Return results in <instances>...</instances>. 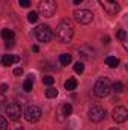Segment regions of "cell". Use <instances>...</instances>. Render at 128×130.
Returning <instances> with one entry per match:
<instances>
[{"label":"cell","mask_w":128,"mask_h":130,"mask_svg":"<svg viewBox=\"0 0 128 130\" xmlns=\"http://www.w3.org/2000/svg\"><path fill=\"white\" fill-rule=\"evenodd\" d=\"M54 35H56V39H57L59 42L68 44V42H71V39H72V36H74V26L71 24L69 20H62V21L57 24Z\"/></svg>","instance_id":"obj_1"},{"label":"cell","mask_w":128,"mask_h":130,"mask_svg":"<svg viewBox=\"0 0 128 130\" xmlns=\"http://www.w3.org/2000/svg\"><path fill=\"white\" fill-rule=\"evenodd\" d=\"M110 91H112V82L107 77H101L96 80L95 86H94V92L96 97H107L110 94Z\"/></svg>","instance_id":"obj_2"},{"label":"cell","mask_w":128,"mask_h":130,"mask_svg":"<svg viewBox=\"0 0 128 130\" xmlns=\"http://www.w3.org/2000/svg\"><path fill=\"white\" fill-rule=\"evenodd\" d=\"M56 9H57L56 0H41L38 5V14H41L42 17H53L56 14Z\"/></svg>","instance_id":"obj_3"},{"label":"cell","mask_w":128,"mask_h":130,"mask_svg":"<svg viewBox=\"0 0 128 130\" xmlns=\"http://www.w3.org/2000/svg\"><path fill=\"white\" fill-rule=\"evenodd\" d=\"M35 36L39 42H50L53 38V32L48 24H38L35 29Z\"/></svg>","instance_id":"obj_4"},{"label":"cell","mask_w":128,"mask_h":130,"mask_svg":"<svg viewBox=\"0 0 128 130\" xmlns=\"http://www.w3.org/2000/svg\"><path fill=\"white\" fill-rule=\"evenodd\" d=\"M74 18L80 24H89L94 20V14L89 9H75L74 11Z\"/></svg>","instance_id":"obj_5"},{"label":"cell","mask_w":128,"mask_h":130,"mask_svg":"<svg viewBox=\"0 0 128 130\" xmlns=\"http://www.w3.org/2000/svg\"><path fill=\"white\" fill-rule=\"evenodd\" d=\"M41 117H42V109L39 107V106H27V109H26V112H24V118L29 121V123H36V121H39L41 120Z\"/></svg>","instance_id":"obj_6"},{"label":"cell","mask_w":128,"mask_h":130,"mask_svg":"<svg viewBox=\"0 0 128 130\" xmlns=\"http://www.w3.org/2000/svg\"><path fill=\"white\" fill-rule=\"evenodd\" d=\"M6 115H8V118L12 120V121H20V118H21V115H23L20 104H17V103L8 104V106H6Z\"/></svg>","instance_id":"obj_7"},{"label":"cell","mask_w":128,"mask_h":130,"mask_svg":"<svg viewBox=\"0 0 128 130\" xmlns=\"http://www.w3.org/2000/svg\"><path fill=\"white\" fill-rule=\"evenodd\" d=\"M112 118H113V121H116L118 124L125 123V121L128 120V110H127V107H124V106H116V107L113 109Z\"/></svg>","instance_id":"obj_8"},{"label":"cell","mask_w":128,"mask_h":130,"mask_svg":"<svg viewBox=\"0 0 128 130\" xmlns=\"http://www.w3.org/2000/svg\"><path fill=\"white\" fill-rule=\"evenodd\" d=\"M99 5L102 6V9L110 14V15H116L119 12V3L116 0H98Z\"/></svg>","instance_id":"obj_9"},{"label":"cell","mask_w":128,"mask_h":130,"mask_svg":"<svg viewBox=\"0 0 128 130\" xmlns=\"http://www.w3.org/2000/svg\"><path fill=\"white\" fill-rule=\"evenodd\" d=\"M104 118H105V110L101 106H94L89 110V120L92 123H101Z\"/></svg>","instance_id":"obj_10"},{"label":"cell","mask_w":128,"mask_h":130,"mask_svg":"<svg viewBox=\"0 0 128 130\" xmlns=\"http://www.w3.org/2000/svg\"><path fill=\"white\" fill-rule=\"evenodd\" d=\"M17 62H20V56L5 55V56L2 58V65H5V67H9V65H12V64H17Z\"/></svg>","instance_id":"obj_11"},{"label":"cell","mask_w":128,"mask_h":130,"mask_svg":"<svg viewBox=\"0 0 128 130\" xmlns=\"http://www.w3.org/2000/svg\"><path fill=\"white\" fill-rule=\"evenodd\" d=\"M2 38L8 42V41H11V39L15 38V33L12 32L11 29H3V30H2Z\"/></svg>","instance_id":"obj_12"},{"label":"cell","mask_w":128,"mask_h":130,"mask_svg":"<svg viewBox=\"0 0 128 130\" xmlns=\"http://www.w3.org/2000/svg\"><path fill=\"white\" fill-rule=\"evenodd\" d=\"M33 88V76H29L26 80H24V83H23V89L26 91V92H30Z\"/></svg>","instance_id":"obj_13"},{"label":"cell","mask_w":128,"mask_h":130,"mask_svg":"<svg viewBox=\"0 0 128 130\" xmlns=\"http://www.w3.org/2000/svg\"><path fill=\"white\" fill-rule=\"evenodd\" d=\"M75 88H77V80H75V79L71 77V79H68V80L65 82V89H66V91H74Z\"/></svg>","instance_id":"obj_14"},{"label":"cell","mask_w":128,"mask_h":130,"mask_svg":"<svg viewBox=\"0 0 128 130\" xmlns=\"http://www.w3.org/2000/svg\"><path fill=\"white\" fill-rule=\"evenodd\" d=\"M105 65H109L110 68H116V67L119 65V59L115 58V56H109V58L105 59Z\"/></svg>","instance_id":"obj_15"},{"label":"cell","mask_w":128,"mask_h":130,"mask_svg":"<svg viewBox=\"0 0 128 130\" xmlns=\"http://www.w3.org/2000/svg\"><path fill=\"white\" fill-rule=\"evenodd\" d=\"M71 61H72V56H71L69 53H63V55H60V56H59V62H60L62 65L71 64Z\"/></svg>","instance_id":"obj_16"},{"label":"cell","mask_w":128,"mask_h":130,"mask_svg":"<svg viewBox=\"0 0 128 130\" xmlns=\"http://www.w3.org/2000/svg\"><path fill=\"white\" fill-rule=\"evenodd\" d=\"M60 112L63 113L65 117H69V115L72 113V106H71L69 103H65L63 106H62V109H60Z\"/></svg>","instance_id":"obj_17"},{"label":"cell","mask_w":128,"mask_h":130,"mask_svg":"<svg viewBox=\"0 0 128 130\" xmlns=\"http://www.w3.org/2000/svg\"><path fill=\"white\" fill-rule=\"evenodd\" d=\"M45 95H47L48 98H54V97H57V89H56V88H51V86H50V88H48V89L45 91Z\"/></svg>","instance_id":"obj_18"},{"label":"cell","mask_w":128,"mask_h":130,"mask_svg":"<svg viewBox=\"0 0 128 130\" xmlns=\"http://www.w3.org/2000/svg\"><path fill=\"white\" fill-rule=\"evenodd\" d=\"M112 88H113L115 92H122L124 91V83L122 82H115V85H112Z\"/></svg>","instance_id":"obj_19"},{"label":"cell","mask_w":128,"mask_h":130,"mask_svg":"<svg viewBox=\"0 0 128 130\" xmlns=\"http://www.w3.org/2000/svg\"><path fill=\"white\" fill-rule=\"evenodd\" d=\"M74 71L75 73H78V74H81L83 71H84V65H83V62H75V65H74Z\"/></svg>","instance_id":"obj_20"},{"label":"cell","mask_w":128,"mask_h":130,"mask_svg":"<svg viewBox=\"0 0 128 130\" xmlns=\"http://www.w3.org/2000/svg\"><path fill=\"white\" fill-rule=\"evenodd\" d=\"M27 20H29L30 23H36V21H38V12H35V11L29 12V14H27Z\"/></svg>","instance_id":"obj_21"},{"label":"cell","mask_w":128,"mask_h":130,"mask_svg":"<svg viewBox=\"0 0 128 130\" xmlns=\"http://www.w3.org/2000/svg\"><path fill=\"white\" fill-rule=\"evenodd\" d=\"M42 82H44V85H47V86H51V85L54 83V77H51V76H45V77L42 79Z\"/></svg>","instance_id":"obj_22"},{"label":"cell","mask_w":128,"mask_h":130,"mask_svg":"<svg viewBox=\"0 0 128 130\" xmlns=\"http://www.w3.org/2000/svg\"><path fill=\"white\" fill-rule=\"evenodd\" d=\"M116 36H118V38H119L121 41H124V42H125V39H127V32H125L124 29H121V30H118Z\"/></svg>","instance_id":"obj_23"},{"label":"cell","mask_w":128,"mask_h":130,"mask_svg":"<svg viewBox=\"0 0 128 130\" xmlns=\"http://www.w3.org/2000/svg\"><path fill=\"white\" fill-rule=\"evenodd\" d=\"M0 130H8V121L2 115H0Z\"/></svg>","instance_id":"obj_24"},{"label":"cell","mask_w":128,"mask_h":130,"mask_svg":"<svg viewBox=\"0 0 128 130\" xmlns=\"http://www.w3.org/2000/svg\"><path fill=\"white\" fill-rule=\"evenodd\" d=\"M18 3H20L23 8H29V6H30V0H18Z\"/></svg>","instance_id":"obj_25"},{"label":"cell","mask_w":128,"mask_h":130,"mask_svg":"<svg viewBox=\"0 0 128 130\" xmlns=\"http://www.w3.org/2000/svg\"><path fill=\"white\" fill-rule=\"evenodd\" d=\"M14 74H15V76H21V74H23V68H21V67H17V68L14 70Z\"/></svg>","instance_id":"obj_26"},{"label":"cell","mask_w":128,"mask_h":130,"mask_svg":"<svg viewBox=\"0 0 128 130\" xmlns=\"http://www.w3.org/2000/svg\"><path fill=\"white\" fill-rule=\"evenodd\" d=\"M6 89H8V85H6V83H2V85H0V92H2V94H5V92H6Z\"/></svg>","instance_id":"obj_27"},{"label":"cell","mask_w":128,"mask_h":130,"mask_svg":"<svg viewBox=\"0 0 128 130\" xmlns=\"http://www.w3.org/2000/svg\"><path fill=\"white\" fill-rule=\"evenodd\" d=\"M102 42H105V44H109V42H110V38H109V36H105V38H102Z\"/></svg>","instance_id":"obj_28"},{"label":"cell","mask_w":128,"mask_h":130,"mask_svg":"<svg viewBox=\"0 0 128 130\" xmlns=\"http://www.w3.org/2000/svg\"><path fill=\"white\" fill-rule=\"evenodd\" d=\"M32 50L35 52V53H38V52H39V47H38V45H33V47H32Z\"/></svg>","instance_id":"obj_29"},{"label":"cell","mask_w":128,"mask_h":130,"mask_svg":"<svg viewBox=\"0 0 128 130\" xmlns=\"http://www.w3.org/2000/svg\"><path fill=\"white\" fill-rule=\"evenodd\" d=\"M72 2H74V5H81L83 0H72Z\"/></svg>","instance_id":"obj_30"},{"label":"cell","mask_w":128,"mask_h":130,"mask_svg":"<svg viewBox=\"0 0 128 130\" xmlns=\"http://www.w3.org/2000/svg\"><path fill=\"white\" fill-rule=\"evenodd\" d=\"M12 130H23V127H21V126H15Z\"/></svg>","instance_id":"obj_31"},{"label":"cell","mask_w":128,"mask_h":130,"mask_svg":"<svg viewBox=\"0 0 128 130\" xmlns=\"http://www.w3.org/2000/svg\"><path fill=\"white\" fill-rule=\"evenodd\" d=\"M109 130H119V129H109Z\"/></svg>","instance_id":"obj_32"}]
</instances>
